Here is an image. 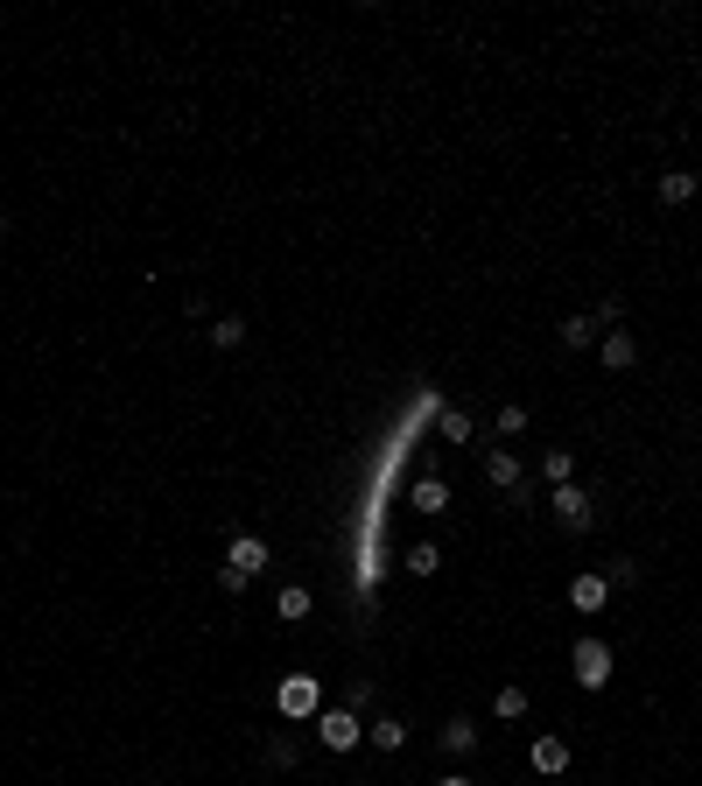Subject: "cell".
<instances>
[{"label": "cell", "mask_w": 702, "mask_h": 786, "mask_svg": "<svg viewBox=\"0 0 702 786\" xmlns=\"http://www.w3.org/2000/svg\"><path fill=\"white\" fill-rule=\"evenodd\" d=\"M274 709H281L288 723H302V716H316V709H323V688H316V674H288V681L274 688Z\"/></svg>", "instance_id": "1"}, {"label": "cell", "mask_w": 702, "mask_h": 786, "mask_svg": "<svg viewBox=\"0 0 702 786\" xmlns=\"http://www.w3.org/2000/svg\"><path fill=\"white\" fill-rule=\"evenodd\" d=\"M569 667H576V688H590V695H597V688L611 681V646H604V639H576Z\"/></svg>", "instance_id": "2"}, {"label": "cell", "mask_w": 702, "mask_h": 786, "mask_svg": "<svg viewBox=\"0 0 702 786\" xmlns=\"http://www.w3.org/2000/svg\"><path fill=\"white\" fill-rule=\"evenodd\" d=\"M316 737H323L330 751H351V744L366 737V723H359V709H323V716H316Z\"/></svg>", "instance_id": "3"}, {"label": "cell", "mask_w": 702, "mask_h": 786, "mask_svg": "<svg viewBox=\"0 0 702 786\" xmlns=\"http://www.w3.org/2000/svg\"><path fill=\"white\" fill-rule=\"evenodd\" d=\"M555 520H562L569 534H583V527L597 520V506H590V499H583L576 485H555Z\"/></svg>", "instance_id": "4"}, {"label": "cell", "mask_w": 702, "mask_h": 786, "mask_svg": "<svg viewBox=\"0 0 702 786\" xmlns=\"http://www.w3.org/2000/svg\"><path fill=\"white\" fill-rule=\"evenodd\" d=\"M225 562H232V569H239V576H246V583H253V576H260V569H267V541H253V534H239V541H232V555H225Z\"/></svg>", "instance_id": "5"}, {"label": "cell", "mask_w": 702, "mask_h": 786, "mask_svg": "<svg viewBox=\"0 0 702 786\" xmlns=\"http://www.w3.org/2000/svg\"><path fill=\"white\" fill-rule=\"evenodd\" d=\"M485 485L513 492V485H520V457H513V450H485Z\"/></svg>", "instance_id": "6"}, {"label": "cell", "mask_w": 702, "mask_h": 786, "mask_svg": "<svg viewBox=\"0 0 702 786\" xmlns=\"http://www.w3.org/2000/svg\"><path fill=\"white\" fill-rule=\"evenodd\" d=\"M443 751H450V758H471V751H478V723H471V716H450V723H443Z\"/></svg>", "instance_id": "7"}, {"label": "cell", "mask_w": 702, "mask_h": 786, "mask_svg": "<svg viewBox=\"0 0 702 786\" xmlns=\"http://www.w3.org/2000/svg\"><path fill=\"white\" fill-rule=\"evenodd\" d=\"M597 351H604V365H611V372H625V365L639 358V337H632V330H611V337H604Z\"/></svg>", "instance_id": "8"}, {"label": "cell", "mask_w": 702, "mask_h": 786, "mask_svg": "<svg viewBox=\"0 0 702 786\" xmlns=\"http://www.w3.org/2000/svg\"><path fill=\"white\" fill-rule=\"evenodd\" d=\"M604 597H611V583H604V576H576V583H569V604H576V611H597Z\"/></svg>", "instance_id": "9"}, {"label": "cell", "mask_w": 702, "mask_h": 786, "mask_svg": "<svg viewBox=\"0 0 702 786\" xmlns=\"http://www.w3.org/2000/svg\"><path fill=\"white\" fill-rule=\"evenodd\" d=\"M695 197V169H667L660 176V204H688Z\"/></svg>", "instance_id": "10"}, {"label": "cell", "mask_w": 702, "mask_h": 786, "mask_svg": "<svg viewBox=\"0 0 702 786\" xmlns=\"http://www.w3.org/2000/svg\"><path fill=\"white\" fill-rule=\"evenodd\" d=\"M366 737H373L380 751H401V744H408V723H401V716H380V723H366Z\"/></svg>", "instance_id": "11"}, {"label": "cell", "mask_w": 702, "mask_h": 786, "mask_svg": "<svg viewBox=\"0 0 702 786\" xmlns=\"http://www.w3.org/2000/svg\"><path fill=\"white\" fill-rule=\"evenodd\" d=\"M569 765V744L562 737H534V772H562Z\"/></svg>", "instance_id": "12"}, {"label": "cell", "mask_w": 702, "mask_h": 786, "mask_svg": "<svg viewBox=\"0 0 702 786\" xmlns=\"http://www.w3.org/2000/svg\"><path fill=\"white\" fill-rule=\"evenodd\" d=\"M436 429H443V443H471V415L464 408H436Z\"/></svg>", "instance_id": "13"}, {"label": "cell", "mask_w": 702, "mask_h": 786, "mask_svg": "<svg viewBox=\"0 0 702 786\" xmlns=\"http://www.w3.org/2000/svg\"><path fill=\"white\" fill-rule=\"evenodd\" d=\"M443 506H450V485L443 478H422L415 485V513H443Z\"/></svg>", "instance_id": "14"}, {"label": "cell", "mask_w": 702, "mask_h": 786, "mask_svg": "<svg viewBox=\"0 0 702 786\" xmlns=\"http://www.w3.org/2000/svg\"><path fill=\"white\" fill-rule=\"evenodd\" d=\"M436 569H443V548L436 541H415L408 548V576H436Z\"/></svg>", "instance_id": "15"}, {"label": "cell", "mask_w": 702, "mask_h": 786, "mask_svg": "<svg viewBox=\"0 0 702 786\" xmlns=\"http://www.w3.org/2000/svg\"><path fill=\"white\" fill-rule=\"evenodd\" d=\"M260 758H267V765H274V772H288V765H295V758H302V751H295V737H288V730H274V737H267V751H260Z\"/></svg>", "instance_id": "16"}, {"label": "cell", "mask_w": 702, "mask_h": 786, "mask_svg": "<svg viewBox=\"0 0 702 786\" xmlns=\"http://www.w3.org/2000/svg\"><path fill=\"white\" fill-rule=\"evenodd\" d=\"M211 344H218V351H239V344H246V323H239V316H218V323H211Z\"/></svg>", "instance_id": "17"}, {"label": "cell", "mask_w": 702, "mask_h": 786, "mask_svg": "<svg viewBox=\"0 0 702 786\" xmlns=\"http://www.w3.org/2000/svg\"><path fill=\"white\" fill-rule=\"evenodd\" d=\"M274 611H281V618H309V590H302V583H288V590L274 597Z\"/></svg>", "instance_id": "18"}, {"label": "cell", "mask_w": 702, "mask_h": 786, "mask_svg": "<svg viewBox=\"0 0 702 786\" xmlns=\"http://www.w3.org/2000/svg\"><path fill=\"white\" fill-rule=\"evenodd\" d=\"M590 323H604V330H625V302H618V295H604V302L590 309Z\"/></svg>", "instance_id": "19"}, {"label": "cell", "mask_w": 702, "mask_h": 786, "mask_svg": "<svg viewBox=\"0 0 702 786\" xmlns=\"http://www.w3.org/2000/svg\"><path fill=\"white\" fill-rule=\"evenodd\" d=\"M590 330H597L590 316H569V323H562V344H569V351H583V344H590Z\"/></svg>", "instance_id": "20"}, {"label": "cell", "mask_w": 702, "mask_h": 786, "mask_svg": "<svg viewBox=\"0 0 702 786\" xmlns=\"http://www.w3.org/2000/svg\"><path fill=\"white\" fill-rule=\"evenodd\" d=\"M492 709H499V716H527V688H499Z\"/></svg>", "instance_id": "21"}, {"label": "cell", "mask_w": 702, "mask_h": 786, "mask_svg": "<svg viewBox=\"0 0 702 786\" xmlns=\"http://www.w3.org/2000/svg\"><path fill=\"white\" fill-rule=\"evenodd\" d=\"M492 429H499V436H520V429H527V408H499Z\"/></svg>", "instance_id": "22"}, {"label": "cell", "mask_w": 702, "mask_h": 786, "mask_svg": "<svg viewBox=\"0 0 702 786\" xmlns=\"http://www.w3.org/2000/svg\"><path fill=\"white\" fill-rule=\"evenodd\" d=\"M380 702V681H351V709H373Z\"/></svg>", "instance_id": "23"}, {"label": "cell", "mask_w": 702, "mask_h": 786, "mask_svg": "<svg viewBox=\"0 0 702 786\" xmlns=\"http://www.w3.org/2000/svg\"><path fill=\"white\" fill-rule=\"evenodd\" d=\"M569 471H576V464H569V450H548V478H555V485H569Z\"/></svg>", "instance_id": "24"}, {"label": "cell", "mask_w": 702, "mask_h": 786, "mask_svg": "<svg viewBox=\"0 0 702 786\" xmlns=\"http://www.w3.org/2000/svg\"><path fill=\"white\" fill-rule=\"evenodd\" d=\"M436 786H471V779H436Z\"/></svg>", "instance_id": "25"}, {"label": "cell", "mask_w": 702, "mask_h": 786, "mask_svg": "<svg viewBox=\"0 0 702 786\" xmlns=\"http://www.w3.org/2000/svg\"><path fill=\"white\" fill-rule=\"evenodd\" d=\"M0 239H8V211H0Z\"/></svg>", "instance_id": "26"}]
</instances>
